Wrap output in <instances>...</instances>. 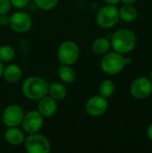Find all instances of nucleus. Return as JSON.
Wrapping results in <instances>:
<instances>
[{
  "label": "nucleus",
  "mask_w": 152,
  "mask_h": 153,
  "mask_svg": "<svg viewBox=\"0 0 152 153\" xmlns=\"http://www.w3.org/2000/svg\"><path fill=\"white\" fill-rule=\"evenodd\" d=\"M58 76L65 83H73L76 78L74 69L68 65H61L58 67Z\"/></svg>",
  "instance_id": "obj_18"
},
{
  "label": "nucleus",
  "mask_w": 152,
  "mask_h": 153,
  "mask_svg": "<svg viewBox=\"0 0 152 153\" xmlns=\"http://www.w3.org/2000/svg\"><path fill=\"white\" fill-rule=\"evenodd\" d=\"M24 117V111L18 105H10L3 112L2 120L7 127H15L22 124Z\"/></svg>",
  "instance_id": "obj_10"
},
{
  "label": "nucleus",
  "mask_w": 152,
  "mask_h": 153,
  "mask_svg": "<svg viewBox=\"0 0 152 153\" xmlns=\"http://www.w3.org/2000/svg\"><path fill=\"white\" fill-rule=\"evenodd\" d=\"M125 65H131L132 64V59L130 58V57H125Z\"/></svg>",
  "instance_id": "obj_28"
},
{
  "label": "nucleus",
  "mask_w": 152,
  "mask_h": 153,
  "mask_svg": "<svg viewBox=\"0 0 152 153\" xmlns=\"http://www.w3.org/2000/svg\"><path fill=\"white\" fill-rule=\"evenodd\" d=\"M23 95L30 100H39L48 93L47 82L40 77L31 76L24 80L22 85Z\"/></svg>",
  "instance_id": "obj_2"
},
{
  "label": "nucleus",
  "mask_w": 152,
  "mask_h": 153,
  "mask_svg": "<svg viewBox=\"0 0 152 153\" xmlns=\"http://www.w3.org/2000/svg\"><path fill=\"white\" fill-rule=\"evenodd\" d=\"M146 134H147V136H148V138L151 140L152 142V123L148 126V128H147V132H146Z\"/></svg>",
  "instance_id": "obj_26"
},
{
  "label": "nucleus",
  "mask_w": 152,
  "mask_h": 153,
  "mask_svg": "<svg viewBox=\"0 0 152 153\" xmlns=\"http://www.w3.org/2000/svg\"><path fill=\"white\" fill-rule=\"evenodd\" d=\"M25 149L29 153H48L51 144L47 138L38 133L31 134L25 140Z\"/></svg>",
  "instance_id": "obj_6"
},
{
  "label": "nucleus",
  "mask_w": 152,
  "mask_h": 153,
  "mask_svg": "<svg viewBox=\"0 0 152 153\" xmlns=\"http://www.w3.org/2000/svg\"><path fill=\"white\" fill-rule=\"evenodd\" d=\"M119 17L125 22H132L138 17V11L133 5L124 4L119 9Z\"/></svg>",
  "instance_id": "obj_17"
},
{
  "label": "nucleus",
  "mask_w": 152,
  "mask_h": 153,
  "mask_svg": "<svg viewBox=\"0 0 152 153\" xmlns=\"http://www.w3.org/2000/svg\"><path fill=\"white\" fill-rule=\"evenodd\" d=\"M4 140L9 144L15 146L22 144L25 140V136L22 131L17 128V126L8 127V129L4 133Z\"/></svg>",
  "instance_id": "obj_14"
},
{
  "label": "nucleus",
  "mask_w": 152,
  "mask_h": 153,
  "mask_svg": "<svg viewBox=\"0 0 152 153\" xmlns=\"http://www.w3.org/2000/svg\"><path fill=\"white\" fill-rule=\"evenodd\" d=\"M150 80L152 82V70L151 71V73H150Z\"/></svg>",
  "instance_id": "obj_30"
},
{
  "label": "nucleus",
  "mask_w": 152,
  "mask_h": 153,
  "mask_svg": "<svg viewBox=\"0 0 152 153\" xmlns=\"http://www.w3.org/2000/svg\"><path fill=\"white\" fill-rule=\"evenodd\" d=\"M107 4L110 5H116L120 3V0H103Z\"/></svg>",
  "instance_id": "obj_25"
},
{
  "label": "nucleus",
  "mask_w": 152,
  "mask_h": 153,
  "mask_svg": "<svg viewBox=\"0 0 152 153\" xmlns=\"http://www.w3.org/2000/svg\"><path fill=\"white\" fill-rule=\"evenodd\" d=\"M92 51L99 56H104L111 48V41L107 38H98L91 46Z\"/></svg>",
  "instance_id": "obj_15"
},
{
  "label": "nucleus",
  "mask_w": 152,
  "mask_h": 153,
  "mask_svg": "<svg viewBox=\"0 0 152 153\" xmlns=\"http://www.w3.org/2000/svg\"><path fill=\"white\" fill-rule=\"evenodd\" d=\"M136 44V35L129 29H120L111 37V47L115 51L122 55L132 52L135 48Z\"/></svg>",
  "instance_id": "obj_1"
},
{
  "label": "nucleus",
  "mask_w": 152,
  "mask_h": 153,
  "mask_svg": "<svg viewBox=\"0 0 152 153\" xmlns=\"http://www.w3.org/2000/svg\"><path fill=\"white\" fill-rule=\"evenodd\" d=\"M9 26L13 30L18 33L28 32L32 27V19L25 12H16L10 17Z\"/></svg>",
  "instance_id": "obj_9"
},
{
  "label": "nucleus",
  "mask_w": 152,
  "mask_h": 153,
  "mask_svg": "<svg viewBox=\"0 0 152 153\" xmlns=\"http://www.w3.org/2000/svg\"><path fill=\"white\" fill-rule=\"evenodd\" d=\"M119 10L116 5L107 4L101 7L96 15V21L99 27L103 29H111L119 22Z\"/></svg>",
  "instance_id": "obj_4"
},
{
  "label": "nucleus",
  "mask_w": 152,
  "mask_h": 153,
  "mask_svg": "<svg viewBox=\"0 0 152 153\" xmlns=\"http://www.w3.org/2000/svg\"><path fill=\"white\" fill-rule=\"evenodd\" d=\"M115 91H116V85L109 79L104 80L99 84V95L106 99H108L111 96H113V94L115 93Z\"/></svg>",
  "instance_id": "obj_19"
},
{
  "label": "nucleus",
  "mask_w": 152,
  "mask_h": 153,
  "mask_svg": "<svg viewBox=\"0 0 152 153\" xmlns=\"http://www.w3.org/2000/svg\"><path fill=\"white\" fill-rule=\"evenodd\" d=\"M48 94L56 100H63L66 98L67 91L62 83L52 82L48 84Z\"/></svg>",
  "instance_id": "obj_16"
},
{
  "label": "nucleus",
  "mask_w": 152,
  "mask_h": 153,
  "mask_svg": "<svg viewBox=\"0 0 152 153\" xmlns=\"http://www.w3.org/2000/svg\"><path fill=\"white\" fill-rule=\"evenodd\" d=\"M80 56V49L77 44L71 40L61 43L57 50V58L62 65H72L78 60Z\"/></svg>",
  "instance_id": "obj_5"
},
{
  "label": "nucleus",
  "mask_w": 152,
  "mask_h": 153,
  "mask_svg": "<svg viewBox=\"0 0 152 153\" xmlns=\"http://www.w3.org/2000/svg\"><path fill=\"white\" fill-rule=\"evenodd\" d=\"M137 0H120L124 4H129V5H133L136 3Z\"/></svg>",
  "instance_id": "obj_27"
},
{
  "label": "nucleus",
  "mask_w": 152,
  "mask_h": 153,
  "mask_svg": "<svg viewBox=\"0 0 152 153\" xmlns=\"http://www.w3.org/2000/svg\"><path fill=\"white\" fill-rule=\"evenodd\" d=\"M130 93L136 100L149 98L152 93V82L145 76L134 79L130 86Z\"/></svg>",
  "instance_id": "obj_7"
},
{
  "label": "nucleus",
  "mask_w": 152,
  "mask_h": 153,
  "mask_svg": "<svg viewBox=\"0 0 152 153\" xmlns=\"http://www.w3.org/2000/svg\"><path fill=\"white\" fill-rule=\"evenodd\" d=\"M11 6L10 0H0V15L7 13L10 11Z\"/></svg>",
  "instance_id": "obj_22"
},
{
  "label": "nucleus",
  "mask_w": 152,
  "mask_h": 153,
  "mask_svg": "<svg viewBox=\"0 0 152 153\" xmlns=\"http://www.w3.org/2000/svg\"><path fill=\"white\" fill-rule=\"evenodd\" d=\"M10 24V17L5 14L0 15V25L1 26H8Z\"/></svg>",
  "instance_id": "obj_24"
},
{
  "label": "nucleus",
  "mask_w": 152,
  "mask_h": 153,
  "mask_svg": "<svg viewBox=\"0 0 152 153\" xmlns=\"http://www.w3.org/2000/svg\"><path fill=\"white\" fill-rule=\"evenodd\" d=\"M3 71H4V65H3L2 62L0 61V78L3 75Z\"/></svg>",
  "instance_id": "obj_29"
},
{
  "label": "nucleus",
  "mask_w": 152,
  "mask_h": 153,
  "mask_svg": "<svg viewBox=\"0 0 152 153\" xmlns=\"http://www.w3.org/2000/svg\"><path fill=\"white\" fill-rule=\"evenodd\" d=\"M125 59L124 55L113 51L105 54L100 62L102 71L108 75H116L121 73L125 67Z\"/></svg>",
  "instance_id": "obj_3"
},
{
  "label": "nucleus",
  "mask_w": 152,
  "mask_h": 153,
  "mask_svg": "<svg viewBox=\"0 0 152 153\" xmlns=\"http://www.w3.org/2000/svg\"><path fill=\"white\" fill-rule=\"evenodd\" d=\"M3 76L7 82L16 83L22 79V71L21 67L15 64L9 65L8 66L4 67Z\"/></svg>",
  "instance_id": "obj_13"
},
{
  "label": "nucleus",
  "mask_w": 152,
  "mask_h": 153,
  "mask_svg": "<svg viewBox=\"0 0 152 153\" xmlns=\"http://www.w3.org/2000/svg\"><path fill=\"white\" fill-rule=\"evenodd\" d=\"M108 108V99L99 95L90 98L85 105L86 112L94 117H100L106 113Z\"/></svg>",
  "instance_id": "obj_11"
},
{
  "label": "nucleus",
  "mask_w": 152,
  "mask_h": 153,
  "mask_svg": "<svg viewBox=\"0 0 152 153\" xmlns=\"http://www.w3.org/2000/svg\"><path fill=\"white\" fill-rule=\"evenodd\" d=\"M38 111L43 117H51L57 111V103L50 96H45L39 100L38 105Z\"/></svg>",
  "instance_id": "obj_12"
},
{
  "label": "nucleus",
  "mask_w": 152,
  "mask_h": 153,
  "mask_svg": "<svg viewBox=\"0 0 152 153\" xmlns=\"http://www.w3.org/2000/svg\"><path fill=\"white\" fill-rule=\"evenodd\" d=\"M23 131L29 134L39 133L44 125V118L37 110H31L24 115L22 122Z\"/></svg>",
  "instance_id": "obj_8"
},
{
  "label": "nucleus",
  "mask_w": 152,
  "mask_h": 153,
  "mask_svg": "<svg viewBox=\"0 0 152 153\" xmlns=\"http://www.w3.org/2000/svg\"><path fill=\"white\" fill-rule=\"evenodd\" d=\"M11 1V4L17 8V9H22L25 8L29 4L30 0H10Z\"/></svg>",
  "instance_id": "obj_23"
},
{
  "label": "nucleus",
  "mask_w": 152,
  "mask_h": 153,
  "mask_svg": "<svg viewBox=\"0 0 152 153\" xmlns=\"http://www.w3.org/2000/svg\"><path fill=\"white\" fill-rule=\"evenodd\" d=\"M15 56L14 49L8 45H4L0 47V61L3 63L11 62Z\"/></svg>",
  "instance_id": "obj_20"
},
{
  "label": "nucleus",
  "mask_w": 152,
  "mask_h": 153,
  "mask_svg": "<svg viewBox=\"0 0 152 153\" xmlns=\"http://www.w3.org/2000/svg\"><path fill=\"white\" fill-rule=\"evenodd\" d=\"M34 2L39 9L44 11H50L58 4V0H34Z\"/></svg>",
  "instance_id": "obj_21"
}]
</instances>
